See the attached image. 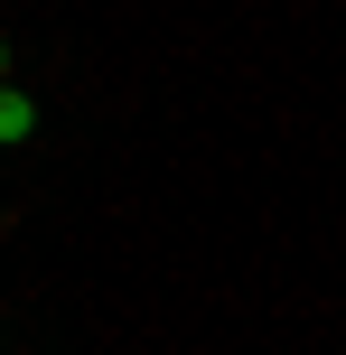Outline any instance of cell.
<instances>
[{
  "instance_id": "1",
  "label": "cell",
  "mask_w": 346,
  "mask_h": 355,
  "mask_svg": "<svg viewBox=\"0 0 346 355\" xmlns=\"http://www.w3.org/2000/svg\"><path fill=\"white\" fill-rule=\"evenodd\" d=\"M28 131H37V112H28V94H10V85H0V141H28Z\"/></svg>"
},
{
  "instance_id": "2",
  "label": "cell",
  "mask_w": 346,
  "mask_h": 355,
  "mask_svg": "<svg viewBox=\"0 0 346 355\" xmlns=\"http://www.w3.org/2000/svg\"><path fill=\"white\" fill-rule=\"evenodd\" d=\"M0 66H10V56H0Z\"/></svg>"
}]
</instances>
